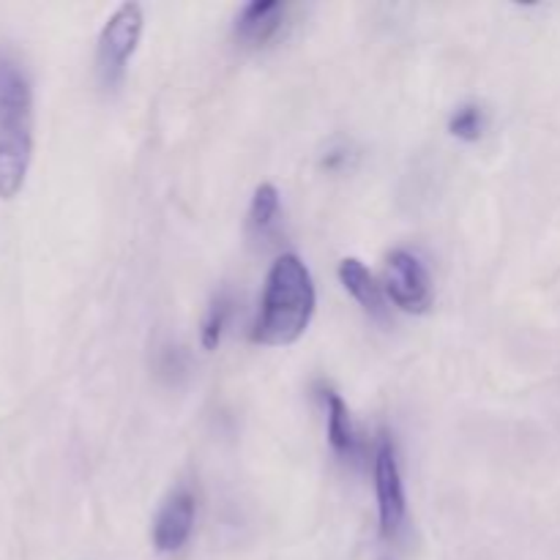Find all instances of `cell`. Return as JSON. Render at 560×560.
<instances>
[{
    "label": "cell",
    "mask_w": 560,
    "mask_h": 560,
    "mask_svg": "<svg viewBox=\"0 0 560 560\" xmlns=\"http://www.w3.org/2000/svg\"><path fill=\"white\" fill-rule=\"evenodd\" d=\"M279 219V191L273 184H260L255 189L249 208V228L255 235H268Z\"/></svg>",
    "instance_id": "cell-10"
},
{
    "label": "cell",
    "mask_w": 560,
    "mask_h": 560,
    "mask_svg": "<svg viewBox=\"0 0 560 560\" xmlns=\"http://www.w3.org/2000/svg\"><path fill=\"white\" fill-rule=\"evenodd\" d=\"M288 16V5L282 0H252L235 16V36L246 47H266L279 36Z\"/></svg>",
    "instance_id": "cell-7"
},
{
    "label": "cell",
    "mask_w": 560,
    "mask_h": 560,
    "mask_svg": "<svg viewBox=\"0 0 560 560\" xmlns=\"http://www.w3.org/2000/svg\"><path fill=\"white\" fill-rule=\"evenodd\" d=\"M228 320H230V299L222 293V295H217V301H213L211 310H208L206 320H202V331H200L202 348L206 350L219 348Z\"/></svg>",
    "instance_id": "cell-12"
},
{
    "label": "cell",
    "mask_w": 560,
    "mask_h": 560,
    "mask_svg": "<svg viewBox=\"0 0 560 560\" xmlns=\"http://www.w3.org/2000/svg\"><path fill=\"white\" fill-rule=\"evenodd\" d=\"M386 295L402 312L424 315L430 310L432 282L419 255L408 249H394L386 257Z\"/></svg>",
    "instance_id": "cell-5"
},
{
    "label": "cell",
    "mask_w": 560,
    "mask_h": 560,
    "mask_svg": "<svg viewBox=\"0 0 560 560\" xmlns=\"http://www.w3.org/2000/svg\"><path fill=\"white\" fill-rule=\"evenodd\" d=\"M375 492L377 514H381V536L386 541H397L405 530L408 501H405L402 474H399L397 448L392 435H381L375 452Z\"/></svg>",
    "instance_id": "cell-4"
},
{
    "label": "cell",
    "mask_w": 560,
    "mask_h": 560,
    "mask_svg": "<svg viewBox=\"0 0 560 560\" xmlns=\"http://www.w3.org/2000/svg\"><path fill=\"white\" fill-rule=\"evenodd\" d=\"M33 156V88L14 55L0 49V197L25 186Z\"/></svg>",
    "instance_id": "cell-2"
},
{
    "label": "cell",
    "mask_w": 560,
    "mask_h": 560,
    "mask_svg": "<svg viewBox=\"0 0 560 560\" xmlns=\"http://www.w3.org/2000/svg\"><path fill=\"white\" fill-rule=\"evenodd\" d=\"M142 9L137 3H124L113 11L107 25L102 27L96 49L98 80L104 88H115L124 80L129 58L135 55L142 36Z\"/></svg>",
    "instance_id": "cell-3"
},
{
    "label": "cell",
    "mask_w": 560,
    "mask_h": 560,
    "mask_svg": "<svg viewBox=\"0 0 560 560\" xmlns=\"http://www.w3.org/2000/svg\"><path fill=\"white\" fill-rule=\"evenodd\" d=\"M315 315V282L299 255H282L271 266L262 288L260 312L252 326V342L284 348L299 342Z\"/></svg>",
    "instance_id": "cell-1"
},
{
    "label": "cell",
    "mask_w": 560,
    "mask_h": 560,
    "mask_svg": "<svg viewBox=\"0 0 560 560\" xmlns=\"http://www.w3.org/2000/svg\"><path fill=\"white\" fill-rule=\"evenodd\" d=\"M197 517V498L186 485L175 487L153 520V547L159 552H178L189 541Z\"/></svg>",
    "instance_id": "cell-6"
},
{
    "label": "cell",
    "mask_w": 560,
    "mask_h": 560,
    "mask_svg": "<svg viewBox=\"0 0 560 560\" xmlns=\"http://www.w3.org/2000/svg\"><path fill=\"white\" fill-rule=\"evenodd\" d=\"M339 282H342L345 290L359 301L361 310L370 312L377 320L386 317V295H383V288L375 282L370 268H366L359 257H345V260L339 262Z\"/></svg>",
    "instance_id": "cell-9"
},
{
    "label": "cell",
    "mask_w": 560,
    "mask_h": 560,
    "mask_svg": "<svg viewBox=\"0 0 560 560\" xmlns=\"http://www.w3.org/2000/svg\"><path fill=\"white\" fill-rule=\"evenodd\" d=\"M487 124H490L487 109L481 104L468 102L454 109V115L448 118V131H452V137H457L463 142H479L485 137Z\"/></svg>",
    "instance_id": "cell-11"
},
{
    "label": "cell",
    "mask_w": 560,
    "mask_h": 560,
    "mask_svg": "<svg viewBox=\"0 0 560 560\" xmlns=\"http://www.w3.org/2000/svg\"><path fill=\"white\" fill-rule=\"evenodd\" d=\"M320 397L328 416V443H331V448L342 459L359 463L364 457V441H361L359 430H355L353 419H350L348 405H345V399L334 388H323Z\"/></svg>",
    "instance_id": "cell-8"
}]
</instances>
